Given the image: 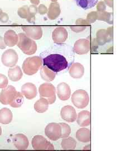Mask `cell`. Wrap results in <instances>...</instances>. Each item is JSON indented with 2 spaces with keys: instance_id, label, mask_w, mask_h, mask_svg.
I'll use <instances>...</instances> for the list:
<instances>
[{
  "instance_id": "17",
  "label": "cell",
  "mask_w": 134,
  "mask_h": 151,
  "mask_svg": "<svg viewBox=\"0 0 134 151\" xmlns=\"http://www.w3.org/2000/svg\"><path fill=\"white\" fill-rule=\"evenodd\" d=\"M4 41L6 46L12 47L17 45L19 41V36L15 31L9 30L5 33Z\"/></svg>"
},
{
  "instance_id": "10",
  "label": "cell",
  "mask_w": 134,
  "mask_h": 151,
  "mask_svg": "<svg viewBox=\"0 0 134 151\" xmlns=\"http://www.w3.org/2000/svg\"><path fill=\"white\" fill-rule=\"evenodd\" d=\"M73 50L76 54L79 55L88 53L91 50V45L89 39H80L77 40L74 45Z\"/></svg>"
},
{
  "instance_id": "48",
  "label": "cell",
  "mask_w": 134,
  "mask_h": 151,
  "mask_svg": "<svg viewBox=\"0 0 134 151\" xmlns=\"http://www.w3.org/2000/svg\"><path fill=\"white\" fill-rule=\"evenodd\" d=\"M2 12V9H0V15H1V14Z\"/></svg>"
},
{
  "instance_id": "5",
  "label": "cell",
  "mask_w": 134,
  "mask_h": 151,
  "mask_svg": "<svg viewBox=\"0 0 134 151\" xmlns=\"http://www.w3.org/2000/svg\"><path fill=\"white\" fill-rule=\"evenodd\" d=\"M40 97L48 100L49 104H53L56 100V89L50 83H44L39 87Z\"/></svg>"
},
{
  "instance_id": "21",
  "label": "cell",
  "mask_w": 134,
  "mask_h": 151,
  "mask_svg": "<svg viewBox=\"0 0 134 151\" xmlns=\"http://www.w3.org/2000/svg\"><path fill=\"white\" fill-rule=\"evenodd\" d=\"M76 138L80 142L83 143L90 142L91 139V130L85 128H82L78 130L75 134Z\"/></svg>"
},
{
  "instance_id": "28",
  "label": "cell",
  "mask_w": 134,
  "mask_h": 151,
  "mask_svg": "<svg viewBox=\"0 0 134 151\" xmlns=\"http://www.w3.org/2000/svg\"><path fill=\"white\" fill-rule=\"evenodd\" d=\"M76 4L84 10L91 9L96 5L98 0H75Z\"/></svg>"
},
{
  "instance_id": "7",
  "label": "cell",
  "mask_w": 134,
  "mask_h": 151,
  "mask_svg": "<svg viewBox=\"0 0 134 151\" xmlns=\"http://www.w3.org/2000/svg\"><path fill=\"white\" fill-rule=\"evenodd\" d=\"M45 134L50 140L55 141L61 138L62 128L59 123H50L45 128Z\"/></svg>"
},
{
  "instance_id": "34",
  "label": "cell",
  "mask_w": 134,
  "mask_h": 151,
  "mask_svg": "<svg viewBox=\"0 0 134 151\" xmlns=\"http://www.w3.org/2000/svg\"><path fill=\"white\" fill-rule=\"evenodd\" d=\"M88 22L93 23L97 20V11H92L88 14L86 19Z\"/></svg>"
},
{
  "instance_id": "41",
  "label": "cell",
  "mask_w": 134,
  "mask_h": 151,
  "mask_svg": "<svg viewBox=\"0 0 134 151\" xmlns=\"http://www.w3.org/2000/svg\"><path fill=\"white\" fill-rule=\"evenodd\" d=\"M9 16L8 15V14L5 12H2L0 15V22L3 23H6L9 21Z\"/></svg>"
},
{
  "instance_id": "3",
  "label": "cell",
  "mask_w": 134,
  "mask_h": 151,
  "mask_svg": "<svg viewBox=\"0 0 134 151\" xmlns=\"http://www.w3.org/2000/svg\"><path fill=\"white\" fill-rule=\"evenodd\" d=\"M43 64L41 57L33 56L27 58L22 65L23 72L29 76H32L38 72Z\"/></svg>"
},
{
  "instance_id": "11",
  "label": "cell",
  "mask_w": 134,
  "mask_h": 151,
  "mask_svg": "<svg viewBox=\"0 0 134 151\" xmlns=\"http://www.w3.org/2000/svg\"><path fill=\"white\" fill-rule=\"evenodd\" d=\"M60 116L62 119L68 123L75 122L77 118L75 109L70 105H66L62 108Z\"/></svg>"
},
{
  "instance_id": "9",
  "label": "cell",
  "mask_w": 134,
  "mask_h": 151,
  "mask_svg": "<svg viewBox=\"0 0 134 151\" xmlns=\"http://www.w3.org/2000/svg\"><path fill=\"white\" fill-rule=\"evenodd\" d=\"M17 91L12 86H8L1 92L0 102L3 105H10L16 96Z\"/></svg>"
},
{
  "instance_id": "50",
  "label": "cell",
  "mask_w": 134,
  "mask_h": 151,
  "mask_svg": "<svg viewBox=\"0 0 134 151\" xmlns=\"http://www.w3.org/2000/svg\"><path fill=\"white\" fill-rule=\"evenodd\" d=\"M13 1H14V0H13Z\"/></svg>"
},
{
  "instance_id": "27",
  "label": "cell",
  "mask_w": 134,
  "mask_h": 151,
  "mask_svg": "<svg viewBox=\"0 0 134 151\" xmlns=\"http://www.w3.org/2000/svg\"><path fill=\"white\" fill-rule=\"evenodd\" d=\"M77 146L76 140L72 137H67L63 138L61 142V146L63 150H75Z\"/></svg>"
},
{
  "instance_id": "33",
  "label": "cell",
  "mask_w": 134,
  "mask_h": 151,
  "mask_svg": "<svg viewBox=\"0 0 134 151\" xmlns=\"http://www.w3.org/2000/svg\"><path fill=\"white\" fill-rule=\"evenodd\" d=\"M17 14L22 19H26L29 16V13L28 11V6H24L19 8L17 10Z\"/></svg>"
},
{
  "instance_id": "39",
  "label": "cell",
  "mask_w": 134,
  "mask_h": 151,
  "mask_svg": "<svg viewBox=\"0 0 134 151\" xmlns=\"http://www.w3.org/2000/svg\"><path fill=\"white\" fill-rule=\"evenodd\" d=\"M106 5L105 4V3L104 2V1H101L100 2H98V3L97 4V11H106Z\"/></svg>"
},
{
  "instance_id": "40",
  "label": "cell",
  "mask_w": 134,
  "mask_h": 151,
  "mask_svg": "<svg viewBox=\"0 0 134 151\" xmlns=\"http://www.w3.org/2000/svg\"><path fill=\"white\" fill-rule=\"evenodd\" d=\"M38 12L40 15H45L47 14L48 9L44 4H40L38 7Z\"/></svg>"
},
{
  "instance_id": "46",
  "label": "cell",
  "mask_w": 134,
  "mask_h": 151,
  "mask_svg": "<svg viewBox=\"0 0 134 151\" xmlns=\"http://www.w3.org/2000/svg\"><path fill=\"white\" fill-rule=\"evenodd\" d=\"M1 134H2V129H1V127L0 126V136L1 135Z\"/></svg>"
},
{
  "instance_id": "45",
  "label": "cell",
  "mask_w": 134,
  "mask_h": 151,
  "mask_svg": "<svg viewBox=\"0 0 134 151\" xmlns=\"http://www.w3.org/2000/svg\"><path fill=\"white\" fill-rule=\"evenodd\" d=\"M83 150H91V146L90 145H88L87 146H86L84 147Z\"/></svg>"
},
{
  "instance_id": "6",
  "label": "cell",
  "mask_w": 134,
  "mask_h": 151,
  "mask_svg": "<svg viewBox=\"0 0 134 151\" xmlns=\"http://www.w3.org/2000/svg\"><path fill=\"white\" fill-rule=\"evenodd\" d=\"M32 148L35 150H54L53 145L42 135H35L33 137Z\"/></svg>"
},
{
  "instance_id": "25",
  "label": "cell",
  "mask_w": 134,
  "mask_h": 151,
  "mask_svg": "<svg viewBox=\"0 0 134 151\" xmlns=\"http://www.w3.org/2000/svg\"><path fill=\"white\" fill-rule=\"evenodd\" d=\"M88 22L83 19H78L75 22V25L70 27V29L72 31L75 32H82L85 30L87 27L90 25Z\"/></svg>"
},
{
  "instance_id": "22",
  "label": "cell",
  "mask_w": 134,
  "mask_h": 151,
  "mask_svg": "<svg viewBox=\"0 0 134 151\" xmlns=\"http://www.w3.org/2000/svg\"><path fill=\"white\" fill-rule=\"evenodd\" d=\"M8 76L9 79L13 82L20 81L23 76L21 68L17 65L14 68H10L8 70Z\"/></svg>"
},
{
  "instance_id": "20",
  "label": "cell",
  "mask_w": 134,
  "mask_h": 151,
  "mask_svg": "<svg viewBox=\"0 0 134 151\" xmlns=\"http://www.w3.org/2000/svg\"><path fill=\"white\" fill-rule=\"evenodd\" d=\"M60 13L61 10L59 3L57 2H52L49 7L47 12L49 19L53 20L57 19L60 15Z\"/></svg>"
},
{
  "instance_id": "14",
  "label": "cell",
  "mask_w": 134,
  "mask_h": 151,
  "mask_svg": "<svg viewBox=\"0 0 134 151\" xmlns=\"http://www.w3.org/2000/svg\"><path fill=\"white\" fill-rule=\"evenodd\" d=\"M37 87L31 82L26 83L21 87V93L28 100L34 99L37 95Z\"/></svg>"
},
{
  "instance_id": "43",
  "label": "cell",
  "mask_w": 134,
  "mask_h": 151,
  "mask_svg": "<svg viewBox=\"0 0 134 151\" xmlns=\"http://www.w3.org/2000/svg\"><path fill=\"white\" fill-rule=\"evenodd\" d=\"M104 2L105 3L106 5L109 6L110 7H113V0H104Z\"/></svg>"
},
{
  "instance_id": "19",
  "label": "cell",
  "mask_w": 134,
  "mask_h": 151,
  "mask_svg": "<svg viewBox=\"0 0 134 151\" xmlns=\"http://www.w3.org/2000/svg\"><path fill=\"white\" fill-rule=\"evenodd\" d=\"M77 123L81 127H85L91 124V113L87 110L80 111L77 116Z\"/></svg>"
},
{
  "instance_id": "42",
  "label": "cell",
  "mask_w": 134,
  "mask_h": 151,
  "mask_svg": "<svg viewBox=\"0 0 134 151\" xmlns=\"http://www.w3.org/2000/svg\"><path fill=\"white\" fill-rule=\"evenodd\" d=\"M6 47V45L4 41V39L0 36V49H5Z\"/></svg>"
},
{
  "instance_id": "47",
  "label": "cell",
  "mask_w": 134,
  "mask_h": 151,
  "mask_svg": "<svg viewBox=\"0 0 134 151\" xmlns=\"http://www.w3.org/2000/svg\"><path fill=\"white\" fill-rule=\"evenodd\" d=\"M57 1H58V0H51V1H52V2H57Z\"/></svg>"
},
{
  "instance_id": "1",
  "label": "cell",
  "mask_w": 134,
  "mask_h": 151,
  "mask_svg": "<svg viewBox=\"0 0 134 151\" xmlns=\"http://www.w3.org/2000/svg\"><path fill=\"white\" fill-rule=\"evenodd\" d=\"M42 61L44 66L55 73L64 70L68 66L67 60L61 54H50L44 57Z\"/></svg>"
},
{
  "instance_id": "31",
  "label": "cell",
  "mask_w": 134,
  "mask_h": 151,
  "mask_svg": "<svg viewBox=\"0 0 134 151\" xmlns=\"http://www.w3.org/2000/svg\"><path fill=\"white\" fill-rule=\"evenodd\" d=\"M24 101V99L23 95L20 92H17L16 96L10 105L12 108H19L23 104Z\"/></svg>"
},
{
  "instance_id": "44",
  "label": "cell",
  "mask_w": 134,
  "mask_h": 151,
  "mask_svg": "<svg viewBox=\"0 0 134 151\" xmlns=\"http://www.w3.org/2000/svg\"><path fill=\"white\" fill-rule=\"evenodd\" d=\"M30 2L35 5L37 6L40 3V0H30Z\"/></svg>"
},
{
  "instance_id": "29",
  "label": "cell",
  "mask_w": 134,
  "mask_h": 151,
  "mask_svg": "<svg viewBox=\"0 0 134 151\" xmlns=\"http://www.w3.org/2000/svg\"><path fill=\"white\" fill-rule=\"evenodd\" d=\"M97 20L104 21L110 24H113V14L111 12H108L106 11H97Z\"/></svg>"
},
{
  "instance_id": "2",
  "label": "cell",
  "mask_w": 134,
  "mask_h": 151,
  "mask_svg": "<svg viewBox=\"0 0 134 151\" xmlns=\"http://www.w3.org/2000/svg\"><path fill=\"white\" fill-rule=\"evenodd\" d=\"M19 41L17 45L24 54L31 55L35 54L37 51V44L30 38L27 37L25 33L20 32L18 34Z\"/></svg>"
},
{
  "instance_id": "30",
  "label": "cell",
  "mask_w": 134,
  "mask_h": 151,
  "mask_svg": "<svg viewBox=\"0 0 134 151\" xmlns=\"http://www.w3.org/2000/svg\"><path fill=\"white\" fill-rule=\"evenodd\" d=\"M97 42L98 45L102 46L107 43L106 39V29H100L96 33Z\"/></svg>"
},
{
  "instance_id": "13",
  "label": "cell",
  "mask_w": 134,
  "mask_h": 151,
  "mask_svg": "<svg viewBox=\"0 0 134 151\" xmlns=\"http://www.w3.org/2000/svg\"><path fill=\"white\" fill-rule=\"evenodd\" d=\"M68 37V33L64 27L55 28L52 32V39L54 43L62 44L67 40Z\"/></svg>"
},
{
  "instance_id": "49",
  "label": "cell",
  "mask_w": 134,
  "mask_h": 151,
  "mask_svg": "<svg viewBox=\"0 0 134 151\" xmlns=\"http://www.w3.org/2000/svg\"><path fill=\"white\" fill-rule=\"evenodd\" d=\"M22 1H26V0H22Z\"/></svg>"
},
{
  "instance_id": "36",
  "label": "cell",
  "mask_w": 134,
  "mask_h": 151,
  "mask_svg": "<svg viewBox=\"0 0 134 151\" xmlns=\"http://www.w3.org/2000/svg\"><path fill=\"white\" fill-rule=\"evenodd\" d=\"M90 41V45H91V50L92 52H96L97 49L98 48V44L97 42L96 38L89 37L88 38Z\"/></svg>"
},
{
  "instance_id": "18",
  "label": "cell",
  "mask_w": 134,
  "mask_h": 151,
  "mask_svg": "<svg viewBox=\"0 0 134 151\" xmlns=\"http://www.w3.org/2000/svg\"><path fill=\"white\" fill-rule=\"evenodd\" d=\"M70 75L72 78H80L85 73V68L80 63H74L71 65L69 70Z\"/></svg>"
},
{
  "instance_id": "15",
  "label": "cell",
  "mask_w": 134,
  "mask_h": 151,
  "mask_svg": "<svg viewBox=\"0 0 134 151\" xmlns=\"http://www.w3.org/2000/svg\"><path fill=\"white\" fill-rule=\"evenodd\" d=\"M57 95L59 99L62 101L68 100L71 95L70 86L65 82L60 83L57 86Z\"/></svg>"
},
{
  "instance_id": "8",
  "label": "cell",
  "mask_w": 134,
  "mask_h": 151,
  "mask_svg": "<svg viewBox=\"0 0 134 151\" xmlns=\"http://www.w3.org/2000/svg\"><path fill=\"white\" fill-rule=\"evenodd\" d=\"M19 60L18 54L14 49H7L4 52L1 57L2 64L8 67H13L17 64Z\"/></svg>"
},
{
  "instance_id": "24",
  "label": "cell",
  "mask_w": 134,
  "mask_h": 151,
  "mask_svg": "<svg viewBox=\"0 0 134 151\" xmlns=\"http://www.w3.org/2000/svg\"><path fill=\"white\" fill-rule=\"evenodd\" d=\"M48 101L47 99L41 97L39 100L35 103L34 109L39 113H44L47 111L49 108Z\"/></svg>"
},
{
  "instance_id": "37",
  "label": "cell",
  "mask_w": 134,
  "mask_h": 151,
  "mask_svg": "<svg viewBox=\"0 0 134 151\" xmlns=\"http://www.w3.org/2000/svg\"><path fill=\"white\" fill-rule=\"evenodd\" d=\"M113 28L112 27H108L106 30V39H107V43L111 42L113 40Z\"/></svg>"
},
{
  "instance_id": "23",
  "label": "cell",
  "mask_w": 134,
  "mask_h": 151,
  "mask_svg": "<svg viewBox=\"0 0 134 151\" xmlns=\"http://www.w3.org/2000/svg\"><path fill=\"white\" fill-rule=\"evenodd\" d=\"M13 118V114L10 109L2 108L0 110V123L8 124L10 123Z\"/></svg>"
},
{
  "instance_id": "26",
  "label": "cell",
  "mask_w": 134,
  "mask_h": 151,
  "mask_svg": "<svg viewBox=\"0 0 134 151\" xmlns=\"http://www.w3.org/2000/svg\"><path fill=\"white\" fill-rule=\"evenodd\" d=\"M40 76L44 81L50 82L53 81L56 76V73L43 65L40 68Z\"/></svg>"
},
{
  "instance_id": "16",
  "label": "cell",
  "mask_w": 134,
  "mask_h": 151,
  "mask_svg": "<svg viewBox=\"0 0 134 151\" xmlns=\"http://www.w3.org/2000/svg\"><path fill=\"white\" fill-rule=\"evenodd\" d=\"M13 143L16 149L19 150H27L29 147V142L26 135L22 134H17L14 135Z\"/></svg>"
},
{
  "instance_id": "35",
  "label": "cell",
  "mask_w": 134,
  "mask_h": 151,
  "mask_svg": "<svg viewBox=\"0 0 134 151\" xmlns=\"http://www.w3.org/2000/svg\"><path fill=\"white\" fill-rule=\"evenodd\" d=\"M9 80L5 75L0 73V88H5L7 86Z\"/></svg>"
},
{
  "instance_id": "4",
  "label": "cell",
  "mask_w": 134,
  "mask_h": 151,
  "mask_svg": "<svg viewBox=\"0 0 134 151\" xmlns=\"http://www.w3.org/2000/svg\"><path fill=\"white\" fill-rule=\"evenodd\" d=\"M72 102L76 108H86L90 102V97L87 92L84 90H77L72 95Z\"/></svg>"
},
{
  "instance_id": "38",
  "label": "cell",
  "mask_w": 134,
  "mask_h": 151,
  "mask_svg": "<svg viewBox=\"0 0 134 151\" xmlns=\"http://www.w3.org/2000/svg\"><path fill=\"white\" fill-rule=\"evenodd\" d=\"M28 11L30 15L35 16L38 12V7L35 5H32L28 7Z\"/></svg>"
},
{
  "instance_id": "32",
  "label": "cell",
  "mask_w": 134,
  "mask_h": 151,
  "mask_svg": "<svg viewBox=\"0 0 134 151\" xmlns=\"http://www.w3.org/2000/svg\"><path fill=\"white\" fill-rule=\"evenodd\" d=\"M59 124L62 128V135L60 138H65L69 137L71 133V128L70 125L65 123H60Z\"/></svg>"
},
{
  "instance_id": "12",
  "label": "cell",
  "mask_w": 134,
  "mask_h": 151,
  "mask_svg": "<svg viewBox=\"0 0 134 151\" xmlns=\"http://www.w3.org/2000/svg\"><path fill=\"white\" fill-rule=\"evenodd\" d=\"M22 29L27 37L34 40H39L43 37L42 28L39 26H24Z\"/></svg>"
}]
</instances>
